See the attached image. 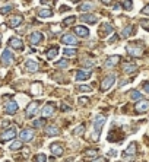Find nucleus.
<instances>
[{
  "instance_id": "nucleus-14",
  "label": "nucleus",
  "mask_w": 149,
  "mask_h": 162,
  "mask_svg": "<svg viewBox=\"0 0 149 162\" xmlns=\"http://www.w3.org/2000/svg\"><path fill=\"white\" fill-rule=\"evenodd\" d=\"M74 34L79 35L81 38H88L89 37V29L86 26H74Z\"/></svg>"
},
{
  "instance_id": "nucleus-35",
  "label": "nucleus",
  "mask_w": 149,
  "mask_h": 162,
  "mask_svg": "<svg viewBox=\"0 0 149 162\" xmlns=\"http://www.w3.org/2000/svg\"><path fill=\"white\" fill-rule=\"evenodd\" d=\"M35 162H47V156L44 154L35 155Z\"/></svg>"
},
{
  "instance_id": "nucleus-9",
  "label": "nucleus",
  "mask_w": 149,
  "mask_h": 162,
  "mask_svg": "<svg viewBox=\"0 0 149 162\" xmlns=\"http://www.w3.org/2000/svg\"><path fill=\"white\" fill-rule=\"evenodd\" d=\"M134 110H136V113H141V114L149 111V101H146V99L137 101V104L134 105Z\"/></svg>"
},
{
  "instance_id": "nucleus-34",
  "label": "nucleus",
  "mask_w": 149,
  "mask_h": 162,
  "mask_svg": "<svg viewBox=\"0 0 149 162\" xmlns=\"http://www.w3.org/2000/svg\"><path fill=\"white\" fill-rule=\"evenodd\" d=\"M22 147V140H16V142H13L12 145H10V149L12 150H16V149H21Z\"/></svg>"
},
{
  "instance_id": "nucleus-23",
  "label": "nucleus",
  "mask_w": 149,
  "mask_h": 162,
  "mask_svg": "<svg viewBox=\"0 0 149 162\" xmlns=\"http://www.w3.org/2000/svg\"><path fill=\"white\" fill-rule=\"evenodd\" d=\"M58 54V47H51V48L47 50V53H45V57L48 58V60H53V58H56Z\"/></svg>"
},
{
  "instance_id": "nucleus-12",
  "label": "nucleus",
  "mask_w": 149,
  "mask_h": 162,
  "mask_svg": "<svg viewBox=\"0 0 149 162\" xmlns=\"http://www.w3.org/2000/svg\"><path fill=\"white\" fill-rule=\"evenodd\" d=\"M34 139V130L32 129H25L21 131V140L22 142H29Z\"/></svg>"
},
{
  "instance_id": "nucleus-49",
  "label": "nucleus",
  "mask_w": 149,
  "mask_h": 162,
  "mask_svg": "<svg viewBox=\"0 0 149 162\" xmlns=\"http://www.w3.org/2000/svg\"><path fill=\"white\" fill-rule=\"evenodd\" d=\"M51 31H53V32H58L60 28H58V26H51Z\"/></svg>"
},
{
  "instance_id": "nucleus-31",
  "label": "nucleus",
  "mask_w": 149,
  "mask_h": 162,
  "mask_svg": "<svg viewBox=\"0 0 149 162\" xmlns=\"http://www.w3.org/2000/svg\"><path fill=\"white\" fill-rule=\"evenodd\" d=\"M63 53H65V56L66 57H74L76 54H78V51L73 48H65L63 50Z\"/></svg>"
},
{
  "instance_id": "nucleus-28",
  "label": "nucleus",
  "mask_w": 149,
  "mask_h": 162,
  "mask_svg": "<svg viewBox=\"0 0 149 162\" xmlns=\"http://www.w3.org/2000/svg\"><path fill=\"white\" fill-rule=\"evenodd\" d=\"M92 9H94V5L89 3V2H86V3H82L79 6V12H91Z\"/></svg>"
},
{
  "instance_id": "nucleus-15",
  "label": "nucleus",
  "mask_w": 149,
  "mask_h": 162,
  "mask_svg": "<svg viewBox=\"0 0 149 162\" xmlns=\"http://www.w3.org/2000/svg\"><path fill=\"white\" fill-rule=\"evenodd\" d=\"M18 110H19V107H18V104L15 101H10V102H8L5 105V113L6 114H15Z\"/></svg>"
},
{
  "instance_id": "nucleus-1",
  "label": "nucleus",
  "mask_w": 149,
  "mask_h": 162,
  "mask_svg": "<svg viewBox=\"0 0 149 162\" xmlns=\"http://www.w3.org/2000/svg\"><path fill=\"white\" fill-rule=\"evenodd\" d=\"M105 120H107V117L102 115V114H98V115L94 117V120H92V133H91V140L92 142H98L99 140L101 130H102L104 124H105Z\"/></svg>"
},
{
  "instance_id": "nucleus-38",
  "label": "nucleus",
  "mask_w": 149,
  "mask_h": 162,
  "mask_svg": "<svg viewBox=\"0 0 149 162\" xmlns=\"http://www.w3.org/2000/svg\"><path fill=\"white\" fill-rule=\"evenodd\" d=\"M123 8H124V9H127V10H130V9L133 8V2H132V0H124Z\"/></svg>"
},
{
  "instance_id": "nucleus-20",
  "label": "nucleus",
  "mask_w": 149,
  "mask_h": 162,
  "mask_svg": "<svg viewBox=\"0 0 149 162\" xmlns=\"http://www.w3.org/2000/svg\"><path fill=\"white\" fill-rule=\"evenodd\" d=\"M42 41V34L41 32H32L29 35V42L35 45V44H40Z\"/></svg>"
},
{
  "instance_id": "nucleus-37",
  "label": "nucleus",
  "mask_w": 149,
  "mask_h": 162,
  "mask_svg": "<svg viewBox=\"0 0 149 162\" xmlns=\"http://www.w3.org/2000/svg\"><path fill=\"white\" fill-rule=\"evenodd\" d=\"M76 21V18L74 16H70V18H66L65 21H63V25H66V26H69V25H72Z\"/></svg>"
},
{
  "instance_id": "nucleus-24",
  "label": "nucleus",
  "mask_w": 149,
  "mask_h": 162,
  "mask_svg": "<svg viewBox=\"0 0 149 162\" xmlns=\"http://www.w3.org/2000/svg\"><path fill=\"white\" fill-rule=\"evenodd\" d=\"M137 70V64L134 63H124L123 64V72L124 73H133Z\"/></svg>"
},
{
  "instance_id": "nucleus-11",
  "label": "nucleus",
  "mask_w": 149,
  "mask_h": 162,
  "mask_svg": "<svg viewBox=\"0 0 149 162\" xmlns=\"http://www.w3.org/2000/svg\"><path fill=\"white\" fill-rule=\"evenodd\" d=\"M92 76V70H79L76 73V81L78 82H83L86 79H89Z\"/></svg>"
},
{
  "instance_id": "nucleus-22",
  "label": "nucleus",
  "mask_w": 149,
  "mask_h": 162,
  "mask_svg": "<svg viewBox=\"0 0 149 162\" xmlns=\"http://www.w3.org/2000/svg\"><path fill=\"white\" fill-rule=\"evenodd\" d=\"M111 32H113V26L110 24H104L101 26V29H99V35H101V37H107V35H110Z\"/></svg>"
},
{
  "instance_id": "nucleus-2",
  "label": "nucleus",
  "mask_w": 149,
  "mask_h": 162,
  "mask_svg": "<svg viewBox=\"0 0 149 162\" xmlns=\"http://www.w3.org/2000/svg\"><path fill=\"white\" fill-rule=\"evenodd\" d=\"M126 51H127L129 56L139 57L143 54V47H142L139 42H132V44H127V45H126Z\"/></svg>"
},
{
  "instance_id": "nucleus-43",
  "label": "nucleus",
  "mask_w": 149,
  "mask_h": 162,
  "mask_svg": "<svg viewBox=\"0 0 149 162\" xmlns=\"http://www.w3.org/2000/svg\"><path fill=\"white\" fill-rule=\"evenodd\" d=\"M88 102H89V98H86V97L79 98V104H81V105H86Z\"/></svg>"
},
{
  "instance_id": "nucleus-6",
  "label": "nucleus",
  "mask_w": 149,
  "mask_h": 162,
  "mask_svg": "<svg viewBox=\"0 0 149 162\" xmlns=\"http://www.w3.org/2000/svg\"><path fill=\"white\" fill-rule=\"evenodd\" d=\"M54 111H56V105H54L53 102L45 104V105H44V108H42V111H41L42 118H48V117H51V115L54 114Z\"/></svg>"
},
{
  "instance_id": "nucleus-53",
  "label": "nucleus",
  "mask_w": 149,
  "mask_h": 162,
  "mask_svg": "<svg viewBox=\"0 0 149 162\" xmlns=\"http://www.w3.org/2000/svg\"><path fill=\"white\" fill-rule=\"evenodd\" d=\"M113 8H114V10H120V5H114Z\"/></svg>"
},
{
  "instance_id": "nucleus-50",
  "label": "nucleus",
  "mask_w": 149,
  "mask_h": 162,
  "mask_svg": "<svg viewBox=\"0 0 149 162\" xmlns=\"http://www.w3.org/2000/svg\"><path fill=\"white\" fill-rule=\"evenodd\" d=\"M101 2H102V3H104V5H111V3H113V0H101Z\"/></svg>"
},
{
  "instance_id": "nucleus-29",
  "label": "nucleus",
  "mask_w": 149,
  "mask_h": 162,
  "mask_svg": "<svg viewBox=\"0 0 149 162\" xmlns=\"http://www.w3.org/2000/svg\"><path fill=\"white\" fill-rule=\"evenodd\" d=\"M67 66H69V60L67 58H61V60H58L56 63V67H60V69H65Z\"/></svg>"
},
{
  "instance_id": "nucleus-44",
  "label": "nucleus",
  "mask_w": 149,
  "mask_h": 162,
  "mask_svg": "<svg viewBox=\"0 0 149 162\" xmlns=\"http://www.w3.org/2000/svg\"><path fill=\"white\" fill-rule=\"evenodd\" d=\"M9 10H12V6H10V5H9V6H5V8L0 9V13H3V15H5V13H8Z\"/></svg>"
},
{
  "instance_id": "nucleus-46",
  "label": "nucleus",
  "mask_w": 149,
  "mask_h": 162,
  "mask_svg": "<svg viewBox=\"0 0 149 162\" xmlns=\"http://www.w3.org/2000/svg\"><path fill=\"white\" fill-rule=\"evenodd\" d=\"M142 13H145V15H149V5H146L145 8L142 9Z\"/></svg>"
},
{
  "instance_id": "nucleus-8",
  "label": "nucleus",
  "mask_w": 149,
  "mask_h": 162,
  "mask_svg": "<svg viewBox=\"0 0 149 162\" xmlns=\"http://www.w3.org/2000/svg\"><path fill=\"white\" fill-rule=\"evenodd\" d=\"M13 63V54L10 50H5L2 53V64L3 66H10Z\"/></svg>"
},
{
  "instance_id": "nucleus-26",
  "label": "nucleus",
  "mask_w": 149,
  "mask_h": 162,
  "mask_svg": "<svg viewBox=\"0 0 149 162\" xmlns=\"http://www.w3.org/2000/svg\"><path fill=\"white\" fill-rule=\"evenodd\" d=\"M45 134L47 136H57L58 134V129L56 127V126H48V127H45Z\"/></svg>"
},
{
  "instance_id": "nucleus-19",
  "label": "nucleus",
  "mask_w": 149,
  "mask_h": 162,
  "mask_svg": "<svg viewBox=\"0 0 149 162\" xmlns=\"http://www.w3.org/2000/svg\"><path fill=\"white\" fill-rule=\"evenodd\" d=\"M81 21L94 25L98 22V16H97V15H92V13H89V15H82V16H81Z\"/></svg>"
},
{
  "instance_id": "nucleus-25",
  "label": "nucleus",
  "mask_w": 149,
  "mask_h": 162,
  "mask_svg": "<svg viewBox=\"0 0 149 162\" xmlns=\"http://www.w3.org/2000/svg\"><path fill=\"white\" fill-rule=\"evenodd\" d=\"M37 15L40 18H51L53 16V12L50 9H38L37 10Z\"/></svg>"
},
{
  "instance_id": "nucleus-33",
  "label": "nucleus",
  "mask_w": 149,
  "mask_h": 162,
  "mask_svg": "<svg viewBox=\"0 0 149 162\" xmlns=\"http://www.w3.org/2000/svg\"><path fill=\"white\" fill-rule=\"evenodd\" d=\"M41 85H40V83H34L32 85V92L34 94H35V95H40V94H41Z\"/></svg>"
},
{
  "instance_id": "nucleus-40",
  "label": "nucleus",
  "mask_w": 149,
  "mask_h": 162,
  "mask_svg": "<svg viewBox=\"0 0 149 162\" xmlns=\"http://www.w3.org/2000/svg\"><path fill=\"white\" fill-rule=\"evenodd\" d=\"M82 64H83V66H88V67H92V66L95 64V63H94V60H89V58H85V60H82Z\"/></svg>"
},
{
  "instance_id": "nucleus-18",
  "label": "nucleus",
  "mask_w": 149,
  "mask_h": 162,
  "mask_svg": "<svg viewBox=\"0 0 149 162\" xmlns=\"http://www.w3.org/2000/svg\"><path fill=\"white\" fill-rule=\"evenodd\" d=\"M50 150L53 152L54 156H61V155H63V147H61V145H58V143H51V145H50Z\"/></svg>"
},
{
  "instance_id": "nucleus-4",
  "label": "nucleus",
  "mask_w": 149,
  "mask_h": 162,
  "mask_svg": "<svg viewBox=\"0 0 149 162\" xmlns=\"http://www.w3.org/2000/svg\"><path fill=\"white\" fill-rule=\"evenodd\" d=\"M116 79H117L116 74H108V76H105V78L102 79V82H101V91H102V92L108 91L113 85H114Z\"/></svg>"
},
{
  "instance_id": "nucleus-51",
  "label": "nucleus",
  "mask_w": 149,
  "mask_h": 162,
  "mask_svg": "<svg viewBox=\"0 0 149 162\" xmlns=\"http://www.w3.org/2000/svg\"><path fill=\"white\" fill-rule=\"evenodd\" d=\"M143 89H145L149 94V83H143Z\"/></svg>"
},
{
  "instance_id": "nucleus-42",
  "label": "nucleus",
  "mask_w": 149,
  "mask_h": 162,
  "mask_svg": "<svg viewBox=\"0 0 149 162\" xmlns=\"http://www.w3.org/2000/svg\"><path fill=\"white\" fill-rule=\"evenodd\" d=\"M41 5H47V6H54L56 0H41Z\"/></svg>"
},
{
  "instance_id": "nucleus-3",
  "label": "nucleus",
  "mask_w": 149,
  "mask_h": 162,
  "mask_svg": "<svg viewBox=\"0 0 149 162\" xmlns=\"http://www.w3.org/2000/svg\"><path fill=\"white\" fill-rule=\"evenodd\" d=\"M137 152V145H136V142H132L130 145L127 146V149L123 152L121 155V158H123L124 161H132L133 158H134V155Z\"/></svg>"
},
{
  "instance_id": "nucleus-54",
  "label": "nucleus",
  "mask_w": 149,
  "mask_h": 162,
  "mask_svg": "<svg viewBox=\"0 0 149 162\" xmlns=\"http://www.w3.org/2000/svg\"><path fill=\"white\" fill-rule=\"evenodd\" d=\"M6 162H10V161H6Z\"/></svg>"
},
{
  "instance_id": "nucleus-27",
  "label": "nucleus",
  "mask_w": 149,
  "mask_h": 162,
  "mask_svg": "<svg viewBox=\"0 0 149 162\" xmlns=\"http://www.w3.org/2000/svg\"><path fill=\"white\" fill-rule=\"evenodd\" d=\"M132 34H133V25H127L123 31H121V37H123V38H127V37H132Z\"/></svg>"
},
{
  "instance_id": "nucleus-17",
  "label": "nucleus",
  "mask_w": 149,
  "mask_h": 162,
  "mask_svg": "<svg viewBox=\"0 0 149 162\" xmlns=\"http://www.w3.org/2000/svg\"><path fill=\"white\" fill-rule=\"evenodd\" d=\"M61 42H63V44H70V45H76V44H78V40H76V37H73V35L66 34V35L61 37Z\"/></svg>"
},
{
  "instance_id": "nucleus-7",
  "label": "nucleus",
  "mask_w": 149,
  "mask_h": 162,
  "mask_svg": "<svg viewBox=\"0 0 149 162\" xmlns=\"http://www.w3.org/2000/svg\"><path fill=\"white\" fill-rule=\"evenodd\" d=\"M38 107H40V102H38V101H34V102H31L29 105L26 107V111H25L26 117H28V118H32L34 115L37 114V111H38Z\"/></svg>"
},
{
  "instance_id": "nucleus-45",
  "label": "nucleus",
  "mask_w": 149,
  "mask_h": 162,
  "mask_svg": "<svg viewBox=\"0 0 149 162\" xmlns=\"http://www.w3.org/2000/svg\"><path fill=\"white\" fill-rule=\"evenodd\" d=\"M45 120V118H44ZM44 120H37V121H34V127H41L44 126Z\"/></svg>"
},
{
  "instance_id": "nucleus-36",
  "label": "nucleus",
  "mask_w": 149,
  "mask_h": 162,
  "mask_svg": "<svg viewBox=\"0 0 149 162\" xmlns=\"http://www.w3.org/2000/svg\"><path fill=\"white\" fill-rule=\"evenodd\" d=\"M139 24H141V26L143 28V29L149 31V19H141V21H139Z\"/></svg>"
},
{
  "instance_id": "nucleus-30",
  "label": "nucleus",
  "mask_w": 149,
  "mask_h": 162,
  "mask_svg": "<svg viewBox=\"0 0 149 162\" xmlns=\"http://www.w3.org/2000/svg\"><path fill=\"white\" fill-rule=\"evenodd\" d=\"M83 131H85V126H83V124H79V126L73 130V134L74 136H81V134H83Z\"/></svg>"
},
{
  "instance_id": "nucleus-47",
  "label": "nucleus",
  "mask_w": 149,
  "mask_h": 162,
  "mask_svg": "<svg viewBox=\"0 0 149 162\" xmlns=\"http://www.w3.org/2000/svg\"><path fill=\"white\" fill-rule=\"evenodd\" d=\"M117 40H118V37H117V35H116V37H111V38L108 40V42H110V44H113V42H116Z\"/></svg>"
},
{
  "instance_id": "nucleus-52",
  "label": "nucleus",
  "mask_w": 149,
  "mask_h": 162,
  "mask_svg": "<svg viewBox=\"0 0 149 162\" xmlns=\"http://www.w3.org/2000/svg\"><path fill=\"white\" fill-rule=\"evenodd\" d=\"M105 159L104 158H98V159H95V161H92V162H104Z\"/></svg>"
},
{
  "instance_id": "nucleus-13",
  "label": "nucleus",
  "mask_w": 149,
  "mask_h": 162,
  "mask_svg": "<svg viewBox=\"0 0 149 162\" xmlns=\"http://www.w3.org/2000/svg\"><path fill=\"white\" fill-rule=\"evenodd\" d=\"M22 22H24V18L21 16V15H13V16L9 19V26H10V28H18Z\"/></svg>"
},
{
  "instance_id": "nucleus-16",
  "label": "nucleus",
  "mask_w": 149,
  "mask_h": 162,
  "mask_svg": "<svg viewBox=\"0 0 149 162\" xmlns=\"http://www.w3.org/2000/svg\"><path fill=\"white\" fill-rule=\"evenodd\" d=\"M120 61V56H110L104 63V67H114Z\"/></svg>"
},
{
  "instance_id": "nucleus-39",
  "label": "nucleus",
  "mask_w": 149,
  "mask_h": 162,
  "mask_svg": "<svg viewBox=\"0 0 149 162\" xmlns=\"http://www.w3.org/2000/svg\"><path fill=\"white\" fill-rule=\"evenodd\" d=\"M81 92H92V86H86V85H81L79 86Z\"/></svg>"
},
{
  "instance_id": "nucleus-5",
  "label": "nucleus",
  "mask_w": 149,
  "mask_h": 162,
  "mask_svg": "<svg viewBox=\"0 0 149 162\" xmlns=\"http://www.w3.org/2000/svg\"><path fill=\"white\" fill-rule=\"evenodd\" d=\"M16 137V129L15 127H10L9 130H6L5 133H2L0 134V142L2 143H5V142H8V140H12V139Z\"/></svg>"
},
{
  "instance_id": "nucleus-32",
  "label": "nucleus",
  "mask_w": 149,
  "mask_h": 162,
  "mask_svg": "<svg viewBox=\"0 0 149 162\" xmlns=\"http://www.w3.org/2000/svg\"><path fill=\"white\" fill-rule=\"evenodd\" d=\"M130 98H132V99H136V101H141L142 99V94L141 92H139V91H132V92H130Z\"/></svg>"
},
{
  "instance_id": "nucleus-48",
  "label": "nucleus",
  "mask_w": 149,
  "mask_h": 162,
  "mask_svg": "<svg viewBox=\"0 0 149 162\" xmlns=\"http://www.w3.org/2000/svg\"><path fill=\"white\" fill-rule=\"evenodd\" d=\"M117 152L114 150V149H111V150H108V156H116Z\"/></svg>"
},
{
  "instance_id": "nucleus-10",
  "label": "nucleus",
  "mask_w": 149,
  "mask_h": 162,
  "mask_svg": "<svg viewBox=\"0 0 149 162\" xmlns=\"http://www.w3.org/2000/svg\"><path fill=\"white\" fill-rule=\"evenodd\" d=\"M9 45L12 47V48L15 50H24V42H22V40H19V38H16V37H12L10 40H9Z\"/></svg>"
},
{
  "instance_id": "nucleus-21",
  "label": "nucleus",
  "mask_w": 149,
  "mask_h": 162,
  "mask_svg": "<svg viewBox=\"0 0 149 162\" xmlns=\"http://www.w3.org/2000/svg\"><path fill=\"white\" fill-rule=\"evenodd\" d=\"M25 67H26V70H28V72L34 73V72H37V70H38V63L29 58V60H26V63H25Z\"/></svg>"
},
{
  "instance_id": "nucleus-41",
  "label": "nucleus",
  "mask_w": 149,
  "mask_h": 162,
  "mask_svg": "<svg viewBox=\"0 0 149 162\" xmlns=\"http://www.w3.org/2000/svg\"><path fill=\"white\" fill-rule=\"evenodd\" d=\"M89 156L95 158V156H97V150H86V152H85V158H89Z\"/></svg>"
}]
</instances>
